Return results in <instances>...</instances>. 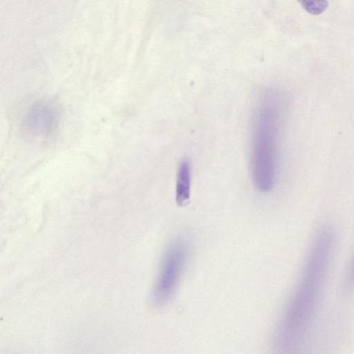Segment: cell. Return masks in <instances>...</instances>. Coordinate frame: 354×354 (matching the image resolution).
<instances>
[{
    "instance_id": "cell-1",
    "label": "cell",
    "mask_w": 354,
    "mask_h": 354,
    "mask_svg": "<svg viewBox=\"0 0 354 354\" xmlns=\"http://www.w3.org/2000/svg\"><path fill=\"white\" fill-rule=\"evenodd\" d=\"M335 245V234L329 227L319 230L313 239L299 281L275 330L274 344L281 352H295L308 334L325 286Z\"/></svg>"
},
{
    "instance_id": "cell-2",
    "label": "cell",
    "mask_w": 354,
    "mask_h": 354,
    "mask_svg": "<svg viewBox=\"0 0 354 354\" xmlns=\"http://www.w3.org/2000/svg\"><path fill=\"white\" fill-rule=\"evenodd\" d=\"M284 100L277 89L261 93L252 117L250 170L254 187L267 192L274 186L277 173L278 142Z\"/></svg>"
},
{
    "instance_id": "cell-3",
    "label": "cell",
    "mask_w": 354,
    "mask_h": 354,
    "mask_svg": "<svg viewBox=\"0 0 354 354\" xmlns=\"http://www.w3.org/2000/svg\"><path fill=\"white\" fill-rule=\"evenodd\" d=\"M190 249L189 241L185 236L174 238L167 246L151 292L154 306H164L174 295L187 265Z\"/></svg>"
},
{
    "instance_id": "cell-4",
    "label": "cell",
    "mask_w": 354,
    "mask_h": 354,
    "mask_svg": "<svg viewBox=\"0 0 354 354\" xmlns=\"http://www.w3.org/2000/svg\"><path fill=\"white\" fill-rule=\"evenodd\" d=\"M192 167L188 160H183L178 168L175 199L176 203L183 206L188 203L191 193Z\"/></svg>"
},
{
    "instance_id": "cell-5",
    "label": "cell",
    "mask_w": 354,
    "mask_h": 354,
    "mask_svg": "<svg viewBox=\"0 0 354 354\" xmlns=\"http://www.w3.org/2000/svg\"><path fill=\"white\" fill-rule=\"evenodd\" d=\"M308 13L318 15L323 13L328 7L327 0H297Z\"/></svg>"
},
{
    "instance_id": "cell-6",
    "label": "cell",
    "mask_w": 354,
    "mask_h": 354,
    "mask_svg": "<svg viewBox=\"0 0 354 354\" xmlns=\"http://www.w3.org/2000/svg\"><path fill=\"white\" fill-rule=\"evenodd\" d=\"M345 283L347 289L354 288V257L347 272Z\"/></svg>"
}]
</instances>
